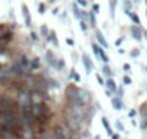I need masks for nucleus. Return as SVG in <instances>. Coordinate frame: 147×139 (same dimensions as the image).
Masks as SVG:
<instances>
[{"instance_id": "20", "label": "nucleus", "mask_w": 147, "mask_h": 139, "mask_svg": "<svg viewBox=\"0 0 147 139\" xmlns=\"http://www.w3.org/2000/svg\"><path fill=\"white\" fill-rule=\"evenodd\" d=\"M101 123L104 125V127H105V132H107L108 135H113V132H111V126H110V123H108V120H107L105 117H102V119H101Z\"/></svg>"}, {"instance_id": "39", "label": "nucleus", "mask_w": 147, "mask_h": 139, "mask_svg": "<svg viewBox=\"0 0 147 139\" xmlns=\"http://www.w3.org/2000/svg\"><path fill=\"white\" fill-rule=\"evenodd\" d=\"M30 39H32V41H38V35H36L35 32H30Z\"/></svg>"}, {"instance_id": "1", "label": "nucleus", "mask_w": 147, "mask_h": 139, "mask_svg": "<svg viewBox=\"0 0 147 139\" xmlns=\"http://www.w3.org/2000/svg\"><path fill=\"white\" fill-rule=\"evenodd\" d=\"M65 97H66V100L71 104H81V106H84L82 102H81V99H80V89L77 86L69 84L66 87V90H65Z\"/></svg>"}, {"instance_id": "46", "label": "nucleus", "mask_w": 147, "mask_h": 139, "mask_svg": "<svg viewBox=\"0 0 147 139\" xmlns=\"http://www.w3.org/2000/svg\"><path fill=\"white\" fill-rule=\"evenodd\" d=\"M111 139H120V136L115 133V135H113V136H111Z\"/></svg>"}, {"instance_id": "45", "label": "nucleus", "mask_w": 147, "mask_h": 139, "mask_svg": "<svg viewBox=\"0 0 147 139\" xmlns=\"http://www.w3.org/2000/svg\"><path fill=\"white\" fill-rule=\"evenodd\" d=\"M121 42H123V38H120V39H117V42H115V45L118 46V45H121Z\"/></svg>"}, {"instance_id": "2", "label": "nucleus", "mask_w": 147, "mask_h": 139, "mask_svg": "<svg viewBox=\"0 0 147 139\" xmlns=\"http://www.w3.org/2000/svg\"><path fill=\"white\" fill-rule=\"evenodd\" d=\"M18 104H19L20 110H30L32 106H33L32 94H30L28 90L20 91V93H19V97H18Z\"/></svg>"}, {"instance_id": "44", "label": "nucleus", "mask_w": 147, "mask_h": 139, "mask_svg": "<svg viewBox=\"0 0 147 139\" xmlns=\"http://www.w3.org/2000/svg\"><path fill=\"white\" fill-rule=\"evenodd\" d=\"M136 113H137L136 110H131V112H130V117H131V119H134V116H136Z\"/></svg>"}, {"instance_id": "21", "label": "nucleus", "mask_w": 147, "mask_h": 139, "mask_svg": "<svg viewBox=\"0 0 147 139\" xmlns=\"http://www.w3.org/2000/svg\"><path fill=\"white\" fill-rule=\"evenodd\" d=\"M140 114L143 116V119H144V120H147V102H146V103H143V106L140 107Z\"/></svg>"}, {"instance_id": "22", "label": "nucleus", "mask_w": 147, "mask_h": 139, "mask_svg": "<svg viewBox=\"0 0 147 139\" xmlns=\"http://www.w3.org/2000/svg\"><path fill=\"white\" fill-rule=\"evenodd\" d=\"M88 19H90V25H91L92 28H95V26H97V19H95V13H94L92 10L90 12V18H88Z\"/></svg>"}, {"instance_id": "4", "label": "nucleus", "mask_w": 147, "mask_h": 139, "mask_svg": "<svg viewBox=\"0 0 147 139\" xmlns=\"http://www.w3.org/2000/svg\"><path fill=\"white\" fill-rule=\"evenodd\" d=\"M65 123L68 125V127H69L72 132L80 130V126H81V122H80L75 116H74V114L71 113V110H69V109L65 112Z\"/></svg>"}, {"instance_id": "35", "label": "nucleus", "mask_w": 147, "mask_h": 139, "mask_svg": "<svg viewBox=\"0 0 147 139\" xmlns=\"http://www.w3.org/2000/svg\"><path fill=\"white\" fill-rule=\"evenodd\" d=\"M77 3L81 5L82 7H87V6H88V2H87V0H77Z\"/></svg>"}, {"instance_id": "43", "label": "nucleus", "mask_w": 147, "mask_h": 139, "mask_svg": "<svg viewBox=\"0 0 147 139\" xmlns=\"http://www.w3.org/2000/svg\"><path fill=\"white\" fill-rule=\"evenodd\" d=\"M66 44H68V45H71V46H72V45H74V41H72V39H71V38H66Z\"/></svg>"}, {"instance_id": "48", "label": "nucleus", "mask_w": 147, "mask_h": 139, "mask_svg": "<svg viewBox=\"0 0 147 139\" xmlns=\"http://www.w3.org/2000/svg\"><path fill=\"white\" fill-rule=\"evenodd\" d=\"M94 139H101V136H100V135H97V136H95Z\"/></svg>"}, {"instance_id": "25", "label": "nucleus", "mask_w": 147, "mask_h": 139, "mask_svg": "<svg viewBox=\"0 0 147 139\" xmlns=\"http://www.w3.org/2000/svg\"><path fill=\"white\" fill-rule=\"evenodd\" d=\"M49 33H51V32H49L48 26H46V25H42V26H40V35L48 38V36H49Z\"/></svg>"}, {"instance_id": "6", "label": "nucleus", "mask_w": 147, "mask_h": 139, "mask_svg": "<svg viewBox=\"0 0 147 139\" xmlns=\"http://www.w3.org/2000/svg\"><path fill=\"white\" fill-rule=\"evenodd\" d=\"M32 112H33L35 117H38V116H40V114H46V113L49 112V109H48V104H46V103L38 102V103H33Z\"/></svg>"}, {"instance_id": "52", "label": "nucleus", "mask_w": 147, "mask_h": 139, "mask_svg": "<svg viewBox=\"0 0 147 139\" xmlns=\"http://www.w3.org/2000/svg\"><path fill=\"white\" fill-rule=\"evenodd\" d=\"M33 139H35V138H33Z\"/></svg>"}, {"instance_id": "28", "label": "nucleus", "mask_w": 147, "mask_h": 139, "mask_svg": "<svg viewBox=\"0 0 147 139\" xmlns=\"http://www.w3.org/2000/svg\"><path fill=\"white\" fill-rule=\"evenodd\" d=\"M71 78H74V80H75V83H78V81H81V77L75 73V71H74V70H72V71H71Z\"/></svg>"}, {"instance_id": "9", "label": "nucleus", "mask_w": 147, "mask_h": 139, "mask_svg": "<svg viewBox=\"0 0 147 139\" xmlns=\"http://www.w3.org/2000/svg\"><path fill=\"white\" fill-rule=\"evenodd\" d=\"M111 104H113V107L115 110H121L123 109V100H121V97H118V96L111 97Z\"/></svg>"}, {"instance_id": "30", "label": "nucleus", "mask_w": 147, "mask_h": 139, "mask_svg": "<svg viewBox=\"0 0 147 139\" xmlns=\"http://www.w3.org/2000/svg\"><path fill=\"white\" fill-rule=\"evenodd\" d=\"M115 126H117V129H118L120 132H123V130L125 129V127H124V125H123L120 120H115Z\"/></svg>"}, {"instance_id": "18", "label": "nucleus", "mask_w": 147, "mask_h": 139, "mask_svg": "<svg viewBox=\"0 0 147 139\" xmlns=\"http://www.w3.org/2000/svg\"><path fill=\"white\" fill-rule=\"evenodd\" d=\"M100 59H101L104 64H108V61H110V58H108V55L104 52V48H102V46L100 48Z\"/></svg>"}, {"instance_id": "29", "label": "nucleus", "mask_w": 147, "mask_h": 139, "mask_svg": "<svg viewBox=\"0 0 147 139\" xmlns=\"http://www.w3.org/2000/svg\"><path fill=\"white\" fill-rule=\"evenodd\" d=\"M131 2L130 0H124V10H131Z\"/></svg>"}, {"instance_id": "26", "label": "nucleus", "mask_w": 147, "mask_h": 139, "mask_svg": "<svg viewBox=\"0 0 147 139\" xmlns=\"http://www.w3.org/2000/svg\"><path fill=\"white\" fill-rule=\"evenodd\" d=\"M40 67V61H39V58H33V61H32V70H38Z\"/></svg>"}, {"instance_id": "8", "label": "nucleus", "mask_w": 147, "mask_h": 139, "mask_svg": "<svg viewBox=\"0 0 147 139\" xmlns=\"http://www.w3.org/2000/svg\"><path fill=\"white\" fill-rule=\"evenodd\" d=\"M82 62H84V65H85L87 74H90V73L94 71V62L91 61V58H90L87 54H82Z\"/></svg>"}, {"instance_id": "12", "label": "nucleus", "mask_w": 147, "mask_h": 139, "mask_svg": "<svg viewBox=\"0 0 147 139\" xmlns=\"http://www.w3.org/2000/svg\"><path fill=\"white\" fill-rule=\"evenodd\" d=\"M46 61H48V64H49V65H52V67H55V68H56L58 61H56V58H55V55H53V52H52V51H48V52H46Z\"/></svg>"}, {"instance_id": "31", "label": "nucleus", "mask_w": 147, "mask_h": 139, "mask_svg": "<svg viewBox=\"0 0 147 139\" xmlns=\"http://www.w3.org/2000/svg\"><path fill=\"white\" fill-rule=\"evenodd\" d=\"M80 26H81V29H82L84 32H87L88 26H87V22H85V20H80Z\"/></svg>"}, {"instance_id": "11", "label": "nucleus", "mask_w": 147, "mask_h": 139, "mask_svg": "<svg viewBox=\"0 0 147 139\" xmlns=\"http://www.w3.org/2000/svg\"><path fill=\"white\" fill-rule=\"evenodd\" d=\"M95 36H97V41H98V44H100V45H101L104 49H105V48H108V42H107L105 36H104V35H102L100 31H97V35H95Z\"/></svg>"}, {"instance_id": "36", "label": "nucleus", "mask_w": 147, "mask_h": 139, "mask_svg": "<svg viewBox=\"0 0 147 139\" xmlns=\"http://www.w3.org/2000/svg\"><path fill=\"white\" fill-rule=\"evenodd\" d=\"M63 65H65V64H63V61H62V59H61V61H58V65H56V70H59V71H61V70L63 68Z\"/></svg>"}, {"instance_id": "51", "label": "nucleus", "mask_w": 147, "mask_h": 139, "mask_svg": "<svg viewBox=\"0 0 147 139\" xmlns=\"http://www.w3.org/2000/svg\"><path fill=\"white\" fill-rule=\"evenodd\" d=\"M146 2H147V0H146Z\"/></svg>"}, {"instance_id": "50", "label": "nucleus", "mask_w": 147, "mask_h": 139, "mask_svg": "<svg viewBox=\"0 0 147 139\" xmlns=\"http://www.w3.org/2000/svg\"><path fill=\"white\" fill-rule=\"evenodd\" d=\"M55 2V0H49V3H53Z\"/></svg>"}, {"instance_id": "33", "label": "nucleus", "mask_w": 147, "mask_h": 139, "mask_svg": "<svg viewBox=\"0 0 147 139\" xmlns=\"http://www.w3.org/2000/svg\"><path fill=\"white\" fill-rule=\"evenodd\" d=\"M123 83H124L125 86H128V84H131V78H130L128 76H124V77H123Z\"/></svg>"}, {"instance_id": "15", "label": "nucleus", "mask_w": 147, "mask_h": 139, "mask_svg": "<svg viewBox=\"0 0 147 139\" xmlns=\"http://www.w3.org/2000/svg\"><path fill=\"white\" fill-rule=\"evenodd\" d=\"M22 10H23V16H25V22L28 26H30V15H29V9L26 5H22Z\"/></svg>"}, {"instance_id": "34", "label": "nucleus", "mask_w": 147, "mask_h": 139, "mask_svg": "<svg viewBox=\"0 0 147 139\" xmlns=\"http://www.w3.org/2000/svg\"><path fill=\"white\" fill-rule=\"evenodd\" d=\"M130 55H131L133 58H137V57L140 55V51H138V49H133V51L130 52Z\"/></svg>"}, {"instance_id": "24", "label": "nucleus", "mask_w": 147, "mask_h": 139, "mask_svg": "<svg viewBox=\"0 0 147 139\" xmlns=\"http://www.w3.org/2000/svg\"><path fill=\"white\" fill-rule=\"evenodd\" d=\"M72 10H74V16H75V18L80 20V19H81V10L78 9V6L74 5V6H72Z\"/></svg>"}, {"instance_id": "47", "label": "nucleus", "mask_w": 147, "mask_h": 139, "mask_svg": "<svg viewBox=\"0 0 147 139\" xmlns=\"http://www.w3.org/2000/svg\"><path fill=\"white\" fill-rule=\"evenodd\" d=\"M144 38H146V41H147V31H144Z\"/></svg>"}, {"instance_id": "27", "label": "nucleus", "mask_w": 147, "mask_h": 139, "mask_svg": "<svg viewBox=\"0 0 147 139\" xmlns=\"http://www.w3.org/2000/svg\"><path fill=\"white\" fill-rule=\"evenodd\" d=\"M128 16L131 18V20H133V22H134L136 25H140V18H138V16H137L136 13H130Z\"/></svg>"}, {"instance_id": "42", "label": "nucleus", "mask_w": 147, "mask_h": 139, "mask_svg": "<svg viewBox=\"0 0 147 139\" xmlns=\"http://www.w3.org/2000/svg\"><path fill=\"white\" fill-rule=\"evenodd\" d=\"M141 129H143V130L147 129V120H143V123H141Z\"/></svg>"}, {"instance_id": "32", "label": "nucleus", "mask_w": 147, "mask_h": 139, "mask_svg": "<svg viewBox=\"0 0 147 139\" xmlns=\"http://www.w3.org/2000/svg\"><path fill=\"white\" fill-rule=\"evenodd\" d=\"M97 81H98L100 86H104V84H105V80L101 77V74H97Z\"/></svg>"}, {"instance_id": "5", "label": "nucleus", "mask_w": 147, "mask_h": 139, "mask_svg": "<svg viewBox=\"0 0 147 139\" xmlns=\"http://www.w3.org/2000/svg\"><path fill=\"white\" fill-rule=\"evenodd\" d=\"M69 110H71V113L75 116L81 123L85 120V116H87L85 106H81V104H69Z\"/></svg>"}, {"instance_id": "41", "label": "nucleus", "mask_w": 147, "mask_h": 139, "mask_svg": "<svg viewBox=\"0 0 147 139\" xmlns=\"http://www.w3.org/2000/svg\"><path fill=\"white\" fill-rule=\"evenodd\" d=\"M123 68H124V71H125V73H128V71H130V64H124Z\"/></svg>"}, {"instance_id": "37", "label": "nucleus", "mask_w": 147, "mask_h": 139, "mask_svg": "<svg viewBox=\"0 0 147 139\" xmlns=\"http://www.w3.org/2000/svg\"><path fill=\"white\" fill-rule=\"evenodd\" d=\"M39 13H40V15H43V13H45V5H43V3H40V5H39Z\"/></svg>"}, {"instance_id": "19", "label": "nucleus", "mask_w": 147, "mask_h": 139, "mask_svg": "<svg viewBox=\"0 0 147 139\" xmlns=\"http://www.w3.org/2000/svg\"><path fill=\"white\" fill-rule=\"evenodd\" d=\"M115 6H117V0H110V15L113 19L115 16Z\"/></svg>"}, {"instance_id": "16", "label": "nucleus", "mask_w": 147, "mask_h": 139, "mask_svg": "<svg viewBox=\"0 0 147 139\" xmlns=\"http://www.w3.org/2000/svg\"><path fill=\"white\" fill-rule=\"evenodd\" d=\"M40 139H56V136H55V132L45 130V132H42V135H40Z\"/></svg>"}, {"instance_id": "14", "label": "nucleus", "mask_w": 147, "mask_h": 139, "mask_svg": "<svg viewBox=\"0 0 147 139\" xmlns=\"http://www.w3.org/2000/svg\"><path fill=\"white\" fill-rule=\"evenodd\" d=\"M80 99H81L82 104L85 106V104L90 102V94H88V91H85V90H81V89H80Z\"/></svg>"}, {"instance_id": "17", "label": "nucleus", "mask_w": 147, "mask_h": 139, "mask_svg": "<svg viewBox=\"0 0 147 139\" xmlns=\"http://www.w3.org/2000/svg\"><path fill=\"white\" fill-rule=\"evenodd\" d=\"M46 39H48V41H51L55 46H59V42H58V38H56V33H55V32H51V33H49V36H48Z\"/></svg>"}, {"instance_id": "3", "label": "nucleus", "mask_w": 147, "mask_h": 139, "mask_svg": "<svg viewBox=\"0 0 147 139\" xmlns=\"http://www.w3.org/2000/svg\"><path fill=\"white\" fill-rule=\"evenodd\" d=\"M55 136H56V139H72V136H74V132L68 127V125L65 123V125H58V126H55Z\"/></svg>"}, {"instance_id": "7", "label": "nucleus", "mask_w": 147, "mask_h": 139, "mask_svg": "<svg viewBox=\"0 0 147 139\" xmlns=\"http://www.w3.org/2000/svg\"><path fill=\"white\" fill-rule=\"evenodd\" d=\"M130 32H131V35L136 41H141L144 38V31L140 28V25H133L130 28Z\"/></svg>"}, {"instance_id": "38", "label": "nucleus", "mask_w": 147, "mask_h": 139, "mask_svg": "<svg viewBox=\"0 0 147 139\" xmlns=\"http://www.w3.org/2000/svg\"><path fill=\"white\" fill-rule=\"evenodd\" d=\"M92 12H94V13H98V12H100V6H98V5H94V6H92Z\"/></svg>"}, {"instance_id": "40", "label": "nucleus", "mask_w": 147, "mask_h": 139, "mask_svg": "<svg viewBox=\"0 0 147 139\" xmlns=\"http://www.w3.org/2000/svg\"><path fill=\"white\" fill-rule=\"evenodd\" d=\"M117 93H118V94H117L118 97H123V94H124V90H123V87H120V89L117 90Z\"/></svg>"}, {"instance_id": "13", "label": "nucleus", "mask_w": 147, "mask_h": 139, "mask_svg": "<svg viewBox=\"0 0 147 139\" xmlns=\"http://www.w3.org/2000/svg\"><path fill=\"white\" fill-rule=\"evenodd\" d=\"M105 86H107L108 91H111V93H117V90H118V87H117V84H115V81L113 78H108L105 81Z\"/></svg>"}, {"instance_id": "23", "label": "nucleus", "mask_w": 147, "mask_h": 139, "mask_svg": "<svg viewBox=\"0 0 147 139\" xmlns=\"http://www.w3.org/2000/svg\"><path fill=\"white\" fill-rule=\"evenodd\" d=\"M102 74H104V76H107V77H111L113 71H111V68L108 67V64H105V65L102 67Z\"/></svg>"}, {"instance_id": "10", "label": "nucleus", "mask_w": 147, "mask_h": 139, "mask_svg": "<svg viewBox=\"0 0 147 139\" xmlns=\"http://www.w3.org/2000/svg\"><path fill=\"white\" fill-rule=\"evenodd\" d=\"M0 139H19V136L15 132L3 130V132H0Z\"/></svg>"}, {"instance_id": "49", "label": "nucleus", "mask_w": 147, "mask_h": 139, "mask_svg": "<svg viewBox=\"0 0 147 139\" xmlns=\"http://www.w3.org/2000/svg\"><path fill=\"white\" fill-rule=\"evenodd\" d=\"M133 2H134V3H138V2H140V0H133Z\"/></svg>"}]
</instances>
